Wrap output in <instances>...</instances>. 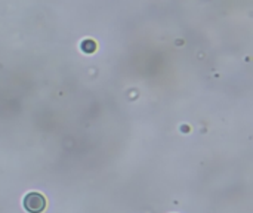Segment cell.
Instances as JSON below:
<instances>
[{"label":"cell","instance_id":"obj_1","mask_svg":"<svg viewBox=\"0 0 253 213\" xmlns=\"http://www.w3.org/2000/svg\"><path fill=\"white\" fill-rule=\"evenodd\" d=\"M25 209L31 213H39L44 209V199L40 194H30L25 197Z\"/></svg>","mask_w":253,"mask_h":213}]
</instances>
